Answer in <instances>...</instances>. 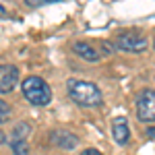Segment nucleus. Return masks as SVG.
Returning <instances> with one entry per match:
<instances>
[{
	"label": "nucleus",
	"instance_id": "4",
	"mask_svg": "<svg viewBox=\"0 0 155 155\" xmlns=\"http://www.w3.org/2000/svg\"><path fill=\"white\" fill-rule=\"evenodd\" d=\"M147 46H149V41L143 35H139V33H122L114 41V48L122 50V52H130V54H139Z\"/></svg>",
	"mask_w": 155,
	"mask_h": 155
},
{
	"label": "nucleus",
	"instance_id": "9",
	"mask_svg": "<svg viewBox=\"0 0 155 155\" xmlns=\"http://www.w3.org/2000/svg\"><path fill=\"white\" fill-rule=\"evenodd\" d=\"M11 134H12V137H11V145H15V143H23L25 139L31 134V126H29L27 122H19V124L12 128Z\"/></svg>",
	"mask_w": 155,
	"mask_h": 155
},
{
	"label": "nucleus",
	"instance_id": "6",
	"mask_svg": "<svg viewBox=\"0 0 155 155\" xmlns=\"http://www.w3.org/2000/svg\"><path fill=\"white\" fill-rule=\"evenodd\" d=\"M128 120L124 118V116H118V118H114L112 122V137H114V141L118 145H126L128 143Z\"/></svg>",
	"mask_w": 155,
	"mask_h": 155
},
{
	"label": "nucleus",
	"instance_id": "7",
	"mask_svg": "<svg viewBox=\"0 0 155 155\" xmlns=\"http://www.w3.org/2000/svg\"><path fill=\"white\" fill-rule=\"evenodd\" d=\"M52 143L56 147H60V149L71 151V149H74L79 145V139L74 134H71V132H52Z\"/></svg>",
	"mask_w": 155,
	"mask_h": 155
},
{
	"label": "nucleus",
	"instance_id": "1",
	"mask_svg": "<svg viewBox=\"0 0 155 155\" xmlns=\"http://www.w3.org/2000/svg\"><path fill=\"white\" fill-rule=\"evenodd\" d=\"M68 95L83 107H93L101 104V91L89 81H68Z\"/></svg>",
	"mask_w": 155,
	"mask_h": 155
},
{
	"label": "nucleus",
	"instance_id": "14",
	"mask_svg": "<svg viewBox=\"0 0 155 155\" xmlns=\"http://www.w3.org/2000/svg\"><path fill=\"white\" fill-rule=\"evenodd\" d=\"M147 137H149V139H155V128H149V130H147Z\"/></svg>",
	"mask_w": 155,
	"mask_h": 155
},
{
	"label": "nucleus",
	"instance_id": "5",
	"mask_svg": "<svg viewBox=\"0 0 155 155\" xmlns=\"http://www.w3.org/2000/svg\"><path fill=\"white\" fill-rule=\"evenodd\" d=\"M19 83V68L12 64H0V93H11Z\"/></svg>",
	"mask_w": 155,
	"mask_h": 155
},
{
	"label": "nucleus",
	"instance_id": "2",
	"mask_svg": "<svg viewBox=\"0 0 155 155\" xmlns=\"http://www.w3.org/2000/svg\"><path fill=\"white\" fill-rule=\"evenodd\" d=\"M21 89H23L25 99L33 106H48L52 101V89L41 77H35V74L27 77L21 85Z\"/></svg>",
	"mask_w": 155,
	"mask_h": 155
},
{
	"label": "nucleus",
	"instance_id": "10",
	"mask_svg": "<svg viewBox=\"0 0 155 155\" xmlns=\"http://www.w3.org/2000/svg\"><path fill=\"white\" fill-rule=\"evenodd\" d=\"M8 118H11V107H8L6 101H2V99H0V124H2V122H6Z\"/></svg>",
	"mask_w": 155,
	"mask_h": 155
},
{
	"label": "nucleus",
	"instance_id": "15",
	"mask_svg": "<svg viewBox=\"0 0 155 155\" xmlns=\"http://www.w3.org/2000/svg\"><path fill=\"white\" fill-rule=\"evenodd\" d=\"M4 141H6V137H4V132H2V130H0V145H2V143H4Z\"/></svg>",
	"mask_w": 155,
	"mask_h": 155
},
{
	"label": "nucleus",
	"instance_id": "8",
	"mask_svg": "<svg viewBox=\"0 0 155 155\" xmlns=\"http://www.w3.org/2000/svg\"><path fill=\"white\" fill-rule=\"evenodd\" d=\"M72 48H74V52H77V56L89 60V62H97V60L101 58V54H99L91 44H87V41H74Z\"/></svg>",
	"mask_w": 155,
	"mask_h": 155
},
{
	"label": "nucleus",
	"instance_id": "16",
	"mask_svg": "<svg viewBox=\"0 0 155 155\" xmlns=\"http://www.w3.org/2000/svg\"><path fill=\"white\" fill-rule=\"evenodd\" d=\"M153 48H155V41H153Z\"/></svg>",
	"mask_w": 155,
	"mask_h": 155
},
{
	"label": "nucleus",
	"instance_id": "3",
	"mask_svg": "<svg viewBox=\"0 0 155 155\" xmlns=\"http://www.w3.org/2000/svg\"><path fill=\"white\" fill-rule=\"evenodd\" d=\"M137 118L141 122H155V89H143L137 97Z\"/></svg>",
	"mask_w": 155,
	"mask_h": 155
},
{
	"label": "nucleus",
	"instance_id": "11",
	"mask_svg": "<svg viewBox=\"0 0 155 155\" xmlns=\"http://www.w3.org/2000/svg\"><path fill=\"white\" fill-rule=\"evenodd\" d=\"M12 147V151H15V155H29V145L25 143H15V145H11Z\"/></svg>",
	"mask_w": 155,
	"mask_h": 155
},
{
	"label": "nucleus",
	"instance_id": "12",
	"mask_svg": "<svg viewBox=\"0 0 155 155\" xmlns=\"http://www.w3.org/2000/svg\"><path fill=\"white\" fill-rule=\"evenodd\" d=\"M99 50H101V52H99V54H106V56H110V54H112V52H114V44H107V41H99Z\"/></svg>",
	"mask_w": 155,
	"mask_h": 155
},
{
	"label": "nucleus",
	"instance_id": "13",
	"mask_svg": "<svg viewBox=\"0 0 155 155\" xmlns=\"http://www.w3.org/2000/svg\"><path fill=\"white\" fill-rule=\"evenodd\" d=\"M81 155H101V153H99L97 149H85V151H83Z\"/></svg>",
	"mask_w": 155,
	"mask_h": 155
}]
</instances>
